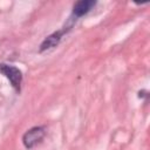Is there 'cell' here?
Returning a JSON list of instances; mask_svg holds the SVG:
<instances>
[{"label":"cell","mask_w":150,"mask_h":150,"mask_svg":"<svg viewBox=\"0 0 150 150\" xmlns=\"http://www.w3.org/2000/svg\"><path fill=\"white\" fill-rule=\"evenodd\" d=\"M0 74L5 75V77L8 79V81L11 82L12 87L18 93H20L21 83H22V73L19 68L6 63H0Z\"/></svg>","instance_id":"1"},{"label":"cell","mask_w":150,"mask_h":150,"mask_svg":"<svg viewBox=\"0 0 150 150\" xmlns=\"http://www.w3.org/2000/svg\"><path fill=\"white\" fill-rule=\"evenodd\" d=\"M45 135H46V130L43 127H33L23 134L22 143L27 149H32L42 141Z\"/></svg>","instance_id":"2"},{"label":"cell","mask_w":150,"mask_h":150,"mask_svg":"<svg viewBox=\"0 0 150 150\" xmlns=\"http://www.w3.org/2000/svg\"><path fill=\"white\" fill-rule=\"evenodd\" d=\"M95 5H96V1H94V0H81V1H77L73 6L71 15L74 18H81V16L86 15L87 13H89Z\"/></svg>","instance_id":"3"},{"label":"cell","mask_w":150,"mask_h":150,"mask_svg":"<svg viewBox=\"0 0 150 150\" xmlns=\"http://www.w3.org/2000/svg\"><path fill=\"white\" fill-rule=\"evenodd\" d=\"M66 32H67L66 29H62V30H57V32H54L53 34L48 35V36L42 41V43H41V46H40V52L42 53V52H45V50H48V49H52V48L56 47V46L59 45L61 38L64 35Z\"/></svg>","instance_id":"4"}]
</instances>
